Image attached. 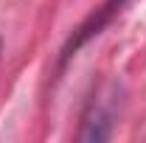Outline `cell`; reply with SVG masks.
Returning a JSON list of instances; mask_svg holds the SVG:
<instances>
[{
	"label": "cell",
	"instance_id": "cell-1",
	"mask_svg": "<svg viewBox=\"0 0 146 143\" xmlns=\"http://www.w3.org/2000/svg\"><path fill=\"white\" fill-rule=\"evenodd\" d=\"M118 104H121V90L118 84H104L96 95L90 98V104L82 115V126L76 132L79 140H107L112 135V126L118 118Z\"/></svg>",
	"mask_w": 146,
	"mask_h": 143
},
{
	"label": "cell",
	"instance_id": "cell-2",
	"mask_svg": "<svg viewBox=\"0 0 146 143\" xmlns=\"http://www.w3.org/2000/svg\"><path fill=\"white\" fill-rule=\"evenodd\" d=\"M121 6H124V0H107L101 9H96V14H90V17L84 20V23L76 28V34L68 39V45L62 48V62H68L70 56H76V51H79L87 39H93L96 34H101V28L110 23V17H112Z\"/></svg>",
	"mask_w": 146,
	"mask_h": 143
},
{
	"label": "cell",
	"instance_id": "cell-3",
	"mask_svg": "<svg viewBox=\"0 0 146 143\" xmlns=\"http://www.w3.org/2000/svg\"><path fill=\"white\" fill-rule=\"evenodd\" d=\"M0 56H3V42H0Z\"/></svg>",
	"mask_w": 146,
	"mask_h": 143
}]
</instances>
